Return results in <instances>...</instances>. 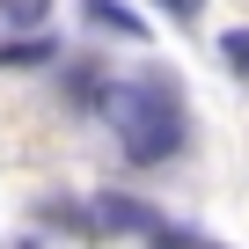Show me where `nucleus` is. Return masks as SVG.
<instances>
[{
	"mask_svg": "<svg viewBox=\"0 0 249 249\" xmlns=\"http://www.w3.org/2000/svg\"><path fill=\"white\" fill-rule=\"evenodd\" d=\"M44 59H52V37H37V30L30 37H0V66H44Z\"/></svg>",
	"mask_w": 249,
	"mask_h": 249,
	"instance_id": "4",
	"label": "nucleus"
},
{
	"mask_svg": "<svg viewBox=\"0 0 249 249\" xmlns=\"http://www.w3.org/2000/svg\"><path fill=\"white\" fill-rule=\"evenodd\" d=\"M81 15H88L95 30H110V37H140V44H147V22H140L132 8H110V0H88Z\"/></svg>",
	"mask_w": 249,
	"mask_h": 249,
	"instance_id": "3",
	"label": "nucleus"
},
{
	"mask_svg": "<svg viewBox=\"0 0 249 249\" xmlns=\"http://www.w3.org/2000/svg\"><path fill=\"white\" fill-rule=\"evenodd\" d=\"M88 220H95V227H110V234H154V227H161V213H154V205L124 198V191H103V198L88 205Z\"/></svg>",
	"mask_w": 249,
	"mask_h": 249,
	"instance_id": "2",
	"label": "nucleus"
},
{
	"mask_svg": "<svg viewBox=\"0 0 249 249\" xmlns=\"http://www.w3.org/2000/svg\"><path fill=\"white\" fill-rule=\"evenodd\" d=\"M44 8H52V0H0V15L22 22V30H37V22H44Z\"/></svg>",
	"mask_w": 249,
	"mask_h": 249,
	"instance_id": "5",
	"label": "nucleus"
},
{
	"mask_svg": "<svg viewBox=\"0 0 249 249\" xmlns=\"http://www.w3.org/2000/svg\"><path fill=\"white\" fill-rule=\"evenodd\" d=\"M161 8H169V15H198V8H205V0H161Z\"/></svg>",
	"mask_w": 249,
	"mask_h": 249,
	"instance_id": "7",
	"label": "nucleus"
},
{
	"mask_svg": "<svg viewBox=\"0 0 249 249\" xmlns=\"http://www.w3.org/2000/svg\"><path fill=\"white\" fill-rule=\"evenodd\" d=\"M220 52H227V66H234V73H249V30H227V44H220Z\"/></svg>",
	"mask_w": 249,
	"mask_h": 249,
	"instance_id": "6",
	"label": "nucleus"
},
{
	"mask_svg": "<svg viewBox=\"0 0 249 249\" xmlns=\"http://www.w3.org/2000/svg\"><path fill=\"white\" fill-rule=\"evenodd\" d=\"M117 132H124V161L132 169H154L169 154H183V103H176V81L169 73H147L140 88H110V110Z\"/></svg>",
	"mask_w": 249,
	"mask_h": 249,
	"instance_id": "1",
	"label": "nucleus"
},
{
	"mask_svg": "<svg viewBox=\"0 0 249 249\" xmlns=\"http://www.w3.org/2000/svg\"><path fill=\"white\" fill-rule=\"evenodd\" d=\"M191 249H220V242H198V234H191Z\"/></svg>",
	"mask_w": 249,
	"mask_h": 249,
	"instance_id": "8",
	"label": "nucleus"
}]
</instances>
